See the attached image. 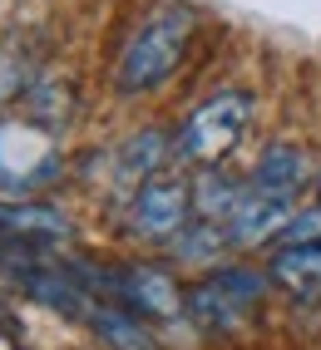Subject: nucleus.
Masks as SVG:
<instances>
[{"mask_svg": "<svg viewBox=\"0 0 321 350\" xmlns=\"http://www.w3.org/2000/svg\"><path fill=\"white\" fill-rule=\"evenodd\" d=\"M193 30H198V10L193 5H153L139 25H133L129 44L119 50V64H114V89L124 99H144L153 89H164L183 55L193 44Z\"/></svg>", "mask_w": 321, "mask_h": 350, "instance_id": "obj_1", "label": "nucleus"}, {"mask_svg": "<svg viewBox=\"0 0 321 350\" xmlns=\"http://www.w3.org/2000/svg\"><path fill=\"white\" fill-rule=\"evenodd\" d=\"M252 119H257V99L247 89H218L208 94L188 119L173 133V163H188V168H218V163L233 153Z\"/></svg>", "mask_w": 321, "mask_h": 350, "instance_id": "obj_2", "label": "nucleus"}, {"mask_svg": "<svg viewBox=\"0 0 321 350\" xmlns=\"http://www.w3.org/2000/svg\"><path fill=\"white\" fill-rule=\"evenodd\" d=\"M75 276L84 282L89 296H104V301H119L133 316L153 321H173V316H188V291H183L164 267H144V262H129V267H84L70 262Z\"/></svg>", "mask_w": 321, "mask_h": 350, "instance_id": "obj_3", "label": "nucleus"}, {"mask_svg": "<svg viewBox=\"0 0 321 350\" xmlns=\"http://www.w3.org/2000/svg\"><path fill=\"white\" fill-rule=\"evenodd\" d=\"M267 286H272L267 271H252V267H218V271L203 276V282L188 286V325H193V331H203V336L242 331V325L257 316Z\"/></svg>", "mask_w": 321, "mask_h": 350, "instance_id": "obj_4", "label": "nucleus"}, {"mask_svg": "<svg viewBox=\"0 0 321 350\" xmlns=\"http://www.w3.org/2000/svg\"><path fill=\"white\" fill-rule=\"evenodd\" d=\"M60 173L64 153L44 124H0V198H35Z\"/></svg>", "mask_w": 321, "mask_h": 350, "instance_id": "obj_5", "label": "nucleus"}, {"mask_svg": "<svg viewBox=\"0 0 321 350\" xmlns=\"http://www.w3.org/2000/svg\"><path fill=\"white\" fill-rule=\"evenodd\" d=\"M75 242V222L50 202L0 198V256H44Z\"/></svg>", "mask_w": 321, "mask_h": 350, "instance_id": "obj_6", "label": "nucleus"}, {"mask_svg": "<svg viewBox=\"0 0 321 350\" xmlns=\"http://www.w3.org/2000/svg\"><path fill=\"white\" fill-rule=\"evenodd\" d=\"M193 222V183L153 178L129 198V232L144 242H173Z\"/></svg>", "mask_w": 321, "mask_h": 350, "instance_id": "obj_7", "label": "nucleus"}, {"mask_svg": "<svg viewBox=\"0 0 321 350\" xmlns=\"http://www.w3.org/2000/svg\"><path fill=\"white\" fill-rule=\"evenodd\" d=\"M292 217H296V202L272 198V193H262V188L247 183L237 213H233V222H227V237H233V247H267V242H282V232L292 227Z\"/></svg>", "mask_w": 321, "mask_h": 350, "instance_id": "obj_8", "label": "nucleus"}, {"mask_svg": "<svg viewBox=\"0 0 321 350\" xmlns=\"http://www.w3.org/2000/svg\"><path fill=\"white\" fill-rule=\"evenodd\" d=\"M252 188H262L272 198H287L296 202L307 188H316V173H311V163H307V148H296V144H267L257 153V168H252Z\"/></svg>", "mask_w": 321, "mask_h": 350, "instance_id": "obj_9", "label": "nucleus"}, {"mask_svg": "<svg viewBox=\"0 0 321 350\" xmlns=\"http://www.w3.org/2000/svg\"><path fill=\"white\" fill-rule=\"evenodd\" d=\"M168 158H173V138L164 129H133L119 144V153H114V178L139 193L144 183L158 178V168H164Z\"/></svg>", "mask_w": 321, "mask_h": 350, "instance_id": "obj_10", "label": "nucleus"}, {"mask_svg": "<svg viewBox=\"0 0 321 350\" xmlns=\"http://www.w3.org/2000/svg\"><path fill=\"white\" fill-rule=\"evenodd\" d=\"M84 325H89V331H94V340H104L109 350H158L153 325H149L144 316H133L129 306H119V301L94 296V306H89Z\"/></svg>", "mask_w": 321, "mask_h": 350, "instance_id": "obj_11", "label": "nucleus"}, {"mask_svg": "<svg viewBox=\"0 0 321 350\" xmlns=\"http://www.w3.org/2000/svg\"><path fill=\"white\" fill-rule=\"evenodd\" d=\"M272 286H282L296 301H321V237L302 247H277L267 262Z\"/></svg>", "mask_w": 321, "mask_h": 350, "instance_id": "obj_12", "label": "nucleus"}, {"mask_svg": "<svg viewBox=\"0 0 321 350\" xmlns=\"http://www.w3.org/2000/svg\"><path fill=\"white\" fill-rule=\"evenodd\" d=\"M242 193H247V183H237L233 173H218V168L198 173V183H193V217L227 227L233 213H237V202H242Z\"/></svg>", "mask_w": 321, "mask_h": 350, "instance_id": "obj_13", "label": "nucleus"}, {"mask_svg": "<svg viewBox=\"0 0 321 350\" xmlns=\"http://www.w3.org/2000/svg\"><path fill=\"white\" fill-rule=\"evenodd\" d=\"M233 237H227V227H218V222H203V217H193L188 227L173 237V256H183V262H193V256H213L218 247H227Z\"/></svg>", "mask_w": 321, "mask_h": 350, "instance_id": "obj_14", "label": "nucleus"}, {"mask_svg": "<svg viewBox=\"0 0 321 350\" xmlns=\"http://www.w3.org/2000/svg\"><path fill=\"white\" fill-rule=\"evenodd\" d=\"M0 350H20V345H15V340H10V336H0Z\"/></svg>", "mask_w": 321, "mask_h": 350, "instance_id": "obj_15", "label": "nucleus"}, {"mask_svg": "<svg viewBox=\"0 0 321 350\" xmlns=\"http://www.w3.org/2000/svg\"><path fill=\"white\" fill-rule=\"evenodd\" d=\"M316 207H321V173H316Z\"/></svg>", "mask_w": 321, "mask_h": 350, "instance_id": "obj_16", "label": "nucleus"}]
</instances>
